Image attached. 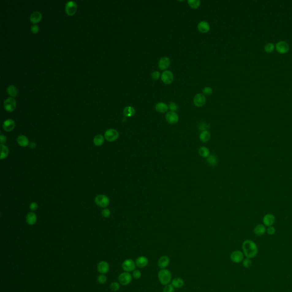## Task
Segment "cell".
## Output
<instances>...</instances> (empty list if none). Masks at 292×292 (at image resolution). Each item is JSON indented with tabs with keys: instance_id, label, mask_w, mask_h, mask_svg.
Segmentation results:
<instances>
[{
	"instance_id": "obj_23",
	"label": "cell",
	"mask_w": 292,
	"mask_h": 292,
	"mask_svg": "<svg viewBox=\"0 0 292 292\" xmlns=\"http://www.w3.org/2000/svg\"><path fill=\"white\" fill-rule=\"evenodd\" d=\"M171 284L176 289L181 288L184 285V281L180 277L174 278L171 281Z\"/></svg>"
},
{
	"instance_id": "obj_10",
	"label": "cell",
	"mask_w": 292,
	"mask_h": 292,
	"mask_svg": "<svg viewBox=\"0 0 292 292\" xmlns=\"http://www.w3.org/2000/svg\"><path fill=\"white\" fill-rule=\"evenodd\" d=\"M173 78V74L171 71L169 70H165L161 75V79L165 85H169L172 83Z\"/></svg>"
},
{
	"instance_id": "obj_48",
	"label": "cell",
	"mask_w": 292,
	"mask_h": 292,
	"mask_svg": "<svg viewBox=\"0 0 292 292\" xmlns=\"http://www.w3.org/2000/svg\"><path fill=\"white\" fill-rule=\"evenodd\" d=\"M37 208H38V204H37L36 203L33 202V203H32L30 204V209L34 211V210H37Z\"/></svg>"
},
{
	"instance_id": "obj_8",
	"label": "cell",
	"mask_w": 292,
	"mask_h": 292,
	"mask_svg": "<svg viewBox=\"0 0 292 292\" xmlns=\"http://www.w3.org/2000/svg\"><path fill=\"white\" fill-rule=\"evenodd\" d=\"M4 107L5 110L8 112H12L16 107V101L12 97L8 98L6 99L4 102Z\"/></svg>"
},
{
	"instance_id": "obj_20",
	"label": "cell",
	"mask_w": 292,
	"mask_h": 292,
	"mask_svg": "<svg viewBox=\"0 0 292 292\" xmlns=\"http://www.w3.org/2000/svg\"><path fill=\"white\" fill-rule=\"evenodd\" d=\"M254 233L257 236H261L267 232V228L264 224H258L254 228Z\"/></svg>"
},
{
	"instance_id": "obj_33",
	"label": "cell",
	"mask_w": 292,
	"mask_h": 292,
	"mask_svg": "<svg viewBox=\"0 0 292 292\" xmlns=\"http://www.w3.org/2000/svg\"><path fill=\"white\" fill-rule=\"evenodd\" d=\"M104 141V139L103 136L101 135H97L95 136L94 138V143L96 146H100L103 144Z\"/></svg>"
},
{
	"instance_id": "obj_30",
	"label": "cell",
	"mask_w": 292,
	"mask_h": 292,
	"mask_svg": "<svg viewBox=\"0 0 292 292\" xmlns=\"http://www.w3.org/2000/svg\"><path fill=\"white\" fill-rule=\"evenodd\" d=\"M7 93L12 97H16L18 95V89L17 87L13 85L9 86L7 88Z\"/></svg>"
},
{
	"instance_id": "obj_11",
	"label": "cell",
	"mask_w": 292,
	"mask_h": 292,
	"mask_svg": "<svg viewBox=\"0 0 292 292\" xmlns=\"http://www.w3.org/2000/svg\"><path fill=\"white\" fill-rule=\"evenodd\" d=\"M165 119L170 124H176L179 122V116L175 112L169 111L165 115Z\"/></svg>"
},
{
	"instance_id": "obj_7",
	"label": "cell",
	"mask_w": 292,
	"mask_h": 292,
	"mask_svg": "<svg viewBox=\"0 0 292 292\" xmlns=\"http://www.w3.org/2000/svg\"><path fill=\"white\" fill-rule=\"evenodd\" d=\"M65 10L67 15L71 16H73L77 10V5L73 1H68L65 6Z\"/></svg>"
},
{
	"instance_id": "obj_25",
	"label": "cell",
	"mask_w": 292,
	"mask_h": 292,
	"mask_svg": "<svg viewBox=\"0 0 292 292\" xmlns=\"http://www.w3.org/2000/svg\"><path fill=\"white\" fill-rule=\"evenodd\" d=\"M17 143L21 147H26L29 144V141L28 138L25 135H21L17 138Z\"/></svg>"
},
{
	"instance_id": "obj_27",
	"label": "cell",
	"mask_w": 292,
	"mask_h": 292,
	"mask_svg": "<svg viewBox=\"0 0 292 292\" xmlns=\"http://www.w3.org/2000/svg\"><path fill=\"white\" fill-rule=\"evenodd\" d=\"M199 139L203 143L208 142L210 139V132L208 131H202L199 135Z\"/></svg>"
},
{
	"instance_id": "obj_28",
	"label": "cell",
	"mask_w": 292,
	"mask_h": 292,
	"mask_svg": "<svg viewBox=\"0 0 292 292\" xmlns=\"http://www.w3.org/2000/svg\"><path fill=\"white\" fill-rule=\"evenodd\" d=\"M135 110L131 106L125 107L123 110V114L126 117H131L135 115Z\"/></svg>"
},
{
	"instance_id": "obj_43",
	"label": "cell",
	"mask_w": 292,
	"mask_h": 292,
	"mask_svg": "<svg viewBox=\"0 0 292 292\" xmlns=\"http://www.w3.org/2000/svg\"><path fill=\"white\" fill-rule=\"evenodd\" d=\"M169 108L170 111L175 112V111H177L178 107H177V104L176 103H174V102H171V103L169 104Z\"/></svg>"
},
{
	"instance_id": "obj_39",
	"label": "cell",
	"mask_w": 292,
	"mask_h": 292,
	"mask_svg": "<svg viewBox=\"0 0 292 292\" xmlns=\"http://www.w3.org/2000/svg\"><path fill=\"white\" fill-rule=\"evenodd\" d=\"M175 288L173 286L172 284H168L165 286L163 292H175Z\"/></svg>"
},
{
	"instance_id": "obj_22",
	"label": "cell",
	"mask_w": 292,
	"mask_h": 292,
	"mask_svg": "<svg viewBox=\"0 0 292 292\" xmlns=\"http://www.w3.org/2000/svg\"><path fill=\"white\" fill-rule=\"evenodd\" d=\"M42 18V16L41 13L39 12H34L31 14L30 17V20L32 23L36 25L37 23L41 21Z\"/></svg>"
},
{
	"instance_id": "obj_6",
	"label": "cell",
	"mask_w": 292,
	"mask_h": 292,
	"mask_svg": "<svg viewBox=\"0 0 292 292\" xmlns=\"http://www.w3.org/2000/svg\"><path fill=\"white\" fill-rule=\"evenodd\" d=\"M244 257V255L243 252L239 250L233 251L230 255L231 261L235 263H240L243 261Z\"/></svg>"
},
{
	"instance_id": "obj_49",
	"label": "cell",
	"mask_w": 292,
	"mask_h": 292,
	"mask_svg": "<svg viewBox=\"0 0 292 292\" xmlns=\"http://www.w3.org/2000/svg\"><path fill=\"white\" fill-rule=\"evenodd\" d=\"M0 142H1V144H5L6 142V136L4 135H1V136H0Z\"/></svg>"
},
{
	"instance_id": "obj_2",
	"label": "cell",
	"mask_w": 292,
	"mask_h": 292,
	"mask_svg": "<svg viewBox=\"0 0 292 292\" xmlns=\"http://www.w3.org/2000/svg\"><path fill=\"white\" fill-rule=\"evenodd\" d=\"M157 277L161 284L165 286L170 284L172 281L171 272L166 269L160 270L158 272Z\"/></svg>"
},
{
	"instance_id": "obj_21",
	"label": "cell",
	"mask_w": 292,
	"mask_h": 292,
	"mask_svg": "<svg viewBox=\"0 0 292 292\" xmlns=\"http://www.w3.org/2000/svg\"><path fill=\"white\" fill-rule=\"evenodd\" d=\"M2 127L6 131H12L15 127V122L12 119L6 120L3 123Z\"/></svg>"
},
{
	"instance_id": "obj_44",
	"label": "cell",
	"mask_w": 292,
	"mask_h": 292,
	"mask_svg": "<svg viewBox=\"0 0 292 292\" xmlns=\"http://www.w3.org/2000/svg\"><path fill=\"white\" fill-rule=\"evenodd\" d=\"M161 77V74L160 72H159L157 71H154L152 72V74H151V77L153 79H155V80L159 79Z\"/></svg>"
},
{
	"instance_id": "obj_12",
	"label": "cell",
	"mask_w": 292,
	"mask_h": 292,
	"mask_svg": "<svg viewBox=\"0 0 292 292\" xmlns=\"http://www.w3.org/2000/svg\"><path fill=\"white\" fill-rule=\"evenodd\" d=\"M206 102V98L203 94H198L196 95L193 98L194 104L198 107L203 106Z\"/></svg>"
},
{
	"instance_id": "obj_45",
	"label": "cell",
	"mask_w": 292,
	"mask_h": 292,
	"mask_svg": "<svg viewBox=\"0 0 292 292\" xmlns=\"http://www.w3.org/2000/svg\"><path fill=\"white\" fill-rule=\"evenodd\" d=\"M276 232V229L274 226H268L267 228V233L268 235H273Z\"/></svg>"
},
{
	"instance_id": "obj_38",
	"label": "cell",
	"mask_w": 292,
	"mask_h": 292,
	"mask_svg": "<svg viewBox=\"0 0 292 292\" xmlns=\"http://www.w3.org/2000/svg\"><path fill=\"white\" fill-rule=\"evenodd\" d=\"M132 276L134 279H135L136 280H138V279H140V277H142V273L139 270L135 269V270H134V271H132Z\"/></svg>"
},
{
	"instance_id": "obj_16",
	"label": "cell",
	"mask_w": 292,
	"mask_h": 292,
	"mask_svg": "<svg viewBox=\"0 0 292 292\" xmlns=\"http://www.w3.org/2000/svg\"><path fill=\"white\" fill-rule=\"evenodd\" d=\"M170 263V260L167 256H162L157 261V265L161 269H165Z\"/></svg>"
},
{
	"instance_id": "obj_14",
	"label": "cell",
	"mask_w": 292,
	"mask_h": 292,
	"mask_svg": "<svg viewBox=\"0 0 292 292\" xmlns=\"http://www.w3.org/2000/svg\"><path fill=\"white\" fill-rule=\"evenodd\" d=\"M275 222V216L273 214H266L263 218L264 225L267 227L272 226Z\"/></svg>"
},
{
	"instance_id": "obj_36",
	"label": "cell",
	"mask_w": 292,
	"mask_h": 292,
	"mask_svg": "<svg viewBox=\"0 0 292 292\" xmlns=\"http://www.w3.org/2000/svg\"><path fill=\"white\" fill-rule=\"evenodd\" d=\"M242 264H243L244 267H245V268H249L252 266V261L250 259L245 258V259L243 260V261H242Z\"/></svg>"
},
{
	"instance_id": "obj_19",
	"label": "cell",
	"mask_w": 292,
	"mask_h": 292,
	"mask_svg": "<svg viewBox=\"0 0 292 292\" xmlns=\"http://www.w3.org/2000/svg\"><path fill=\"white\" fill-rule=\"evenodd\" d=\"M198 29L200 33H208L210 30V24L207 21H201L198 24Z\"/></svg>"
},
{
	"instance_id": "obj_15",
	"label": "cell",
	"mask_w": 292,
	"mask_h": 292,
	"mask_svg": "<svg viewBox=\"0 0 292 292\" xmlns=\"http://www.w3.org/2000/svg\"><path fill=\"white\" fill-rule=\"evenodd\" d=\"M171 61L169 58L167 57H163L161 58L159 62V67L161 70L165 71L167 69H169L170 66Z\"/></svg>"
},
{
	"instance_id": "obj_1",
	"label": "cell",
	"mask_w": 292,
	"mask_h": 292,
	"mask_svg": "<svg viewBox=\"0 0 292 292\" xmlns=\"http://www.w3.org/2000/svg\"><path fill=\"white\" fill-rule=\"evenodd\" d=\"M243 252L246 258L253 259L257 255L259 249L257 245L253 241L251 240H246L242 244Z\"/></svg>"
},
{
	"instance_id": "obj_4",
	"label": "cell",
	"mask_w": 292,
	"mask_h": 292,
	"mask_svg": "<svg viewBox=\"0 0 292 292\" xmlns=\"http://www.w3.org/2000/svg\"><path fill=\"white\" fill-rule=\"evenodd\" d=\"M132 276L129 272L124 271L120 274L118 277V281L119 284L122 285H127L131 283Z\"/></svg>"
},
{
	"instance_id": "obj_40",
	"label": "cell",
	"mask_w": 292,
	"mask_h": 292,
	"mask_svg": "<svg viewBox=\"0 0 292 292\" xmlns=\"http://www.w3.org/2000/svg\"><path fill=\"white\" fill-rule=\"evenodd\" d=\"M213 93V90L211 87H206L203 90V93L204 95L209 96L212 94Z\"/></svg>"
},
{
	"instance_id": "obj_9",
	"label": "cell",
	"mask_w": 292,
	"mask_h": 292,
	"mask_svg": "<svg viewBox=\"0 0 292 292\" xmlns=\"http://www.w3.org/2000/svg\"><path fill=\"white\" fill-rule=\"evenodd\" d=\"M135 262L132 259H127L124 260L122 263V269L124 271L126 272H131L135 270Z\"/></svg>"
},
{
	"instance_id": "obj_17",
	"label": "cell",
	"mask_w": 292,
	"mask_h": 292,
	"mask_svg": "<svg viewBox=\"0 0 292 292\" xmlns=\"http://www.w3.org/2000/svg\"><path fill=\"white\" fill-rule=\"evenodd\" d=\"M97 269L100 274H105L109 271L110 266L106 261H102L98 264Z\"/></svg>"
},
{
	"instance_id": "obj_37",
	"label": "cell",
	"mask_w": 292,
	"mask_h": 292,
	"mask_svg": "<svg viewBox=\"0 0 292 292\" xmlns=\"http://www.w3.org/2000/svg\"><path fill=\"white\" fill-rule=\"evenodd\" d=\"M110 288L112 291L116 292L120 289V284L118 282H113L111 283Z\"/></svg>"
},
{
	"instance_id": "obj_5",
	"label": "cell",
	"mask_w": 292,
	"mask_h": 292,
	"mask_svg": "<svg viewBox=\"0 0 292 292\" xmlns=\"http://www.w3.org/2000/svg\"><path fill=\"white\" fill-rule=\"evenodd\" d=\"M95 202L97 206L105 208L109 205L110 200L106 196L104 195H99L95 199Z\"/></svg>"
},
{
	"instance_id": "obj_46",
	"label": "cell",
	"mask_w": 292,
	"mask_h": 292,
	"mask_svg": "<svg viewBox=\"0 0 292 292\" xmlns=\"http://www.w3.org/2000/svg\"><path fill=\"white\" fill-rule=\"evenodd\" d=\"M40 28L37 25H33L31 27V31L34 34H37L39 32Z\"/></svg>"
},
{
	"instance_id": "obj_34",
	"label": "cell",
	"mask_w": 292,
	"mask_h": 292,
	"mask_svg": "<svg viewBox=\"0 0 292 292\" xmlns=\"http://www.w3.org/2000/svg\"><path fill=\"white\" fill-rule=\"evenodd\" d=\"M200 3L201 2L199 0H188V4L189 5V6L193 9H198L200 5Z\"/></svg>"
},
{
	"instance_id": "obj_24",
	"label": "cell",
	"mask_w": 292,
	"mask_h": 292,
	"mask_svg": "<svg viewBox=\"0 0 292 292\" xmlns=\"http://www.w3.org/2000/svg\"><path fill=\"white\" fill-rule=\"evenodd\" d=\"M169 109V106L163 102H159L155 105L156 111L160 113H165Z\"/></svg>"
},
{
	"instance_id": "obj_26",
	"label": "cell",
	"mask_w": 292,
	"mask_h": 292,
	"mask_svg": "<svg viewBox=\"0 0 292 292\" xmlns=\"http://www.w3.org/2000/svg\"><path fill=\"white\" fill-rule=\"evenodd\" d=\"M37 222V215L34 212H29L26 216V222L30 225L33 226Z\"/></svg>"
},
{
	"instance_id": "obj_13",
	"label": "cell",
	"mask_w": 292,
	"mask_h": 292,
	"mask_svg": "<svg viewBox=\"0 0 292 292\" xmlns=\"http://www.w3.org/2000/svg\"><path fill=\"white\" fill-rule=\"evenodd\" d=\"M277 51L280 54L287 53L289 50V46L287 42L285 41H280L276 45Z\"/></svg>"
},
{
	"instance_id": "obj_47",
	"label": "cell",
	"mask_w": 292,
	"mask_h": 292,
	"mask_svg": "<svg viewBox=\"0 0 292 292\" xmlns=\"http://www.w3.org/2000/svg\"><path fill=\"white\" fill-rule=\"evenodd\" d=\"M110 214H111L110 210L106 208L102 210V215L104 218H108L110 216Z\"/></svg>"
},
{
	"instance_id": "obj_3",
	"label": "cell",
	"mask_w": 292,
	"mask_h": 292,
	"mask_svg": "<svg viewBox=\"0 0 292 292\" xmlns=\"http://www.w3.org/2000/svg\"><path fill=\"white\" fill-rule=\"evenodd\" d=\"M105 139L110 142H114L119 138V133L115 129H108L104 133Z\"/></svg>"
},
{
	"instance_id": "obj_18",
	"label": "cell",
	"mask_w": 292,
	"mask_h": 292,
	"mask_svg": "<svg viewBox=\"0 0 292 292\" xmlns=\"http://www.w3.org/2000/svg\"><path fill=\"white\" fill-rule=\"evenodd\" d=\"M136 265L138 267L143 268L146 267L148 264V259L144 256L138 257L135 261Z\"/></svg>"
},
{
	"instance_id": "obj_32",
	"label": "cell",
	"mask_w": 292,
	"mask_h": 292,
	"mask_svg": "<svg viewBox=\"0 0 292 292\" xmlns=\"http://www.w3.org/2000/svg\"><path fill=\"white\" fill-rule=\"evenodd\" d=\"M1 159H4L8 156L9 149L4 144H1Z\"/></svg>"
},
{
	"instance_id": "obj_50",
	"label": "cell",
	"mask_w": 292,
	"mask_h": 292,
	"mask_svg": "<svg viewBox=\"0 0 292 292\" xmlns=\"http://www.w3.org/2000/svg\"><path fill=\"white\" fill-rule=\"evenodd\" d=\"M36 147V144H35V143L34 142H32L30 144V147L31 148H34Z\"/></svg>"
},
{
	"instance_id": "obj_35",
	"label": "cell",
	"mask_w": 292,
	"mask_h": 292,
	"mask_svg": "<svg viewBox=\"0 0 292 292\" xmlns=\"http://www.w3.org/2000/svg\"><path fill=\"white\" fill-rule=\"evenodd\" d=\"M265 51L267 53H271L275 49V45L272 43H267L264 47Z\"/></svg>"
},
{
	"instance_id": "obj_41",
	"label": "cell",
	"mask_w": 292,
	"mask_h": 292,
	"mask_svg": "<svg viewBox=\"0 0 292 292\" xmlns=\"http://www.w3.org/2000/svg\"><path fill=\"white\" fill-rule=\"evenodd\" d=\"M98 281L99 284H104L107 281V277L104 274H101L98 277Z\"/></svg>"
},
{
	"instance_id": "obj_31",
	"label": "cell",
	"mask_w": 292,
	"mask_h": 292,
	"mask_svg": "<svg viewBox=\"0 0 292 292\" xmlns=\"http://www.w3.org/2000/svg\"><path fill=\"white\" fill-rule=\"evenodd\" d=\"M207 161L210 165L216 166V165H218V159L217 157H216L214 155H210V156L207 157Z\"/></svg>"
},
{
	"instance_id": "obj_42",
	"label": "cell",
	"mask_w": 292,
	"mask_h": 292,
	"mask_svg": "<svg viewBox=\"0 0 292 292\" xmlns=\"http://www.w3.org/2000/svg\"><path fill=\"white\" fill-rule=\"evenodd\" d=\"M210 127V125H208L206 123H202L199 124V129L200 130V131H202V132L204 131H207V129H208Z\"/></svg>"
},
{
	"instance_id": "obj_29",
	"label": "cell",
	"mask_w": 292,
	"mask_h": 292,
	"mask_svg": "<svg viewBox=\"0 0 292 292\" xmlns=\"http://www.w3.org/2000/svg\"><path fill=\"white\" fill-rule=\"evenodd\" d=\"M198 152H199V154L200 155V156L203 157L207 158V157L210 156V151L209 149L207 147H204V146H202L201 147L199 148Z\"/></svg>"
}]
</instances>
